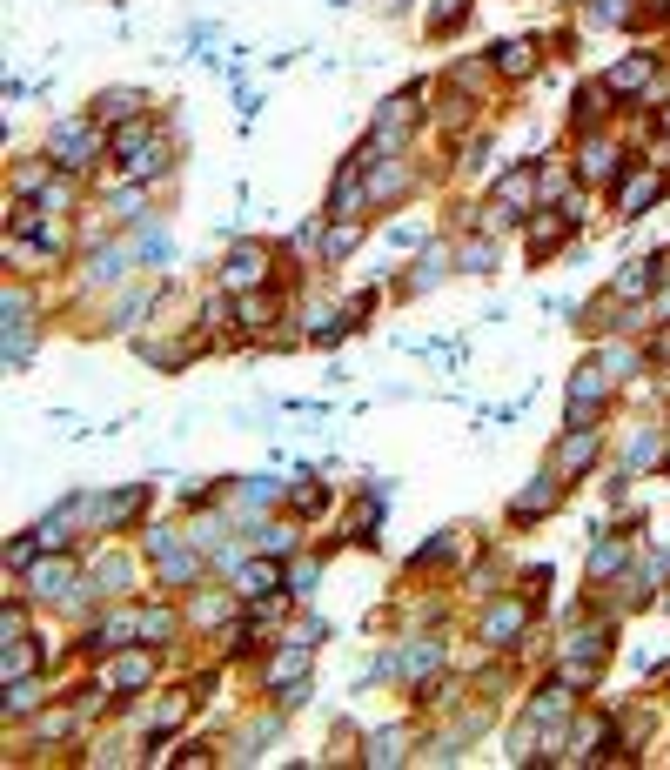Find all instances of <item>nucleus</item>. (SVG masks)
<instances>
[{
  "label": "nucleus",
  "mask_w": 670,
  "mask_h": 770,
  "mask_svg": "<svg viewBox=\"0 0 670 770\" xmlns=\"http://www.w3.org/2000/svg\"><path fill=\"white\" fill-rule=\"evenodd\" d=\"M289 509H295V516H322V509H329V489H322V483L309 476V489H295Z\"/></svg>",
  "instance_id": "b1692460"
},
{
  "label": "nucleus",
  "mask_w": 670,
  "mask_h": 770,
  "mask_svg": "<svg viewBox=\"0 0 670 770\" xmlns=\"http://www.w3.org/2000/svg\"><path fill=\"white\" fill-rule=\"evenodd\" d=\"M27 670H34V650H27L21 637H7V657H0V677H7V683H21Z\"/></svg>",
  "instance_id": "4be33fe9"
},
{
  "label": "nucleus",
  "mask_w": 670,
  "mask_h": 770,
  "mask_svg": "<svg viewBox=\"0 0 670 770\" xmlns=\"http://www.w3.org/2000/svg\"><path fill=\"white\" fill-rule=\"evenodd\" d=\"M121 262H128V255H121V248H108V255H101V262L88 268V282H101V288H108V282H121Z\"/></svg>",
  "instance_id": "cd10ccee"
},
{
  "label": "nucleus",
  "mask_w": 670,
  "mask_h": 770,
  "mask_svg": "<svg viewBox=\"0 0 670 770\" xmlns=\"http://www.w3.org/2000/svg\"><path fill=\"white\" fill-rule=\"evenodd\" d=\"M275 583H282V576H275V563H248V570L235 576V590H242V596H268Z\"/></svg>",
  "instance_id": "aec40b11"
},
{
  "label": "nucleus",
  "mask_w": 670,
  "mask_h": 770,
  "mask_svg": "<svg viewBox=\"0 0 670 770\" xmlns=\"http://www.w3.org/2000/svg\"><path fill=\"white\" fill-rule=\"evenodd\" d=\"M496 67H503V74H530V67H536V47L530 41H503V47H496Z\"/></svg>",
  "instance_id": "412c9836"
},
{
  "label": "nucleus",
  "mask_w": 670,
  "mask_h": 770,
  "mask_svg": "<svg viewBox=\"0 0 670 770\" xmlns=\"http://www.w3.org/2000/svg\"><path fill=\"white\" fill-rule=\"evenodd\" d=\"M289 590H295V596H309V590H315V563H302V570H289Z\"/></svg>",
  "instance_id": "72a5a7b5"
},
{
  "label": "nucleus",
  "mask_w": 670,
  "mask_h": 770,
  "mask_svg": "<svg viewBox=\"0 0 670 770\" xmlns=\"http://www.w3.org/2000/svg\"><path fill=\"white\" fill-rule=\"evenodd\" d=\"M523 630H530V610H523V603H496V610L483 616V630H476V637L490 643V650H510Z\"/></svg>",
  "instance_id": "0eeeda50"
},
{
  "label": "nucleus",
  "mask_w": 670,
  "mask_h": 770,
  "mask_svg": "<svg viewBox=\"0 0 670 770\" xmlns=\"http://www.w3.org/2000/svg\"><path fill=\"white\" fill-rule=\"evenodd\" d=\"M637 369H644V355H637V349H610V355H603V375H610V382H630Z\"/></svg>",
  "instance_id": "5701e85b"
},
{
  "label": "nucleus",
  "mask_w": 670,
  "mask_h": 770,
  "mask_svg": "<svg viewBox=\"0 0 670 770\" xmlns=\"http://www.w3.org/2000/svg\"><path fill=\"white\" fill-rule=\"evenodd\" d=\"M362 757H369V764H402V757H409V730H376Z\"/></svg>",
  "instance_id": "dca6fc26"
},
{
  "label": "nucleus",
  "mask_w": 670,
  "mask_h": 770,
  "mask_svg": "<svg viewBox=\"0 0 670 770\" xmlns=\"http://www.w3.org/2000/svg\"><path fill=\"white\" fill-rule=\"evenodd\" d=\"M590 462H597V429H590V422H570V436L557 442V456H550V469H557V476H570V469H590Z\"/></svg>",
  "instance_id": "423d86ee"
},
{
  "label": "nucleus",
  "mask_w": 670,
  "mask_h": 770,
  "mask_svg": "<svg viewBox=\"0 0 670 770\" xmlns=\"http://www.w3.org/2000/svg\"><path fill=\"white\" fill-rule=\"evenodd\" d=\"M530 195H536L530 168H510V175L496 181V201H490V208H483V221H490V228H503V221H516L510 208H530Z\"/></svg>",
  "instance_id": "20e7f679"
},
{
  "label": "nucleus",
  "mask_w": 670,
  "mask_h": 770,
  "mask_svg": "<svg viewBox=\"0 0 670 770\" xmlns=\"http://www.w3.org/2000/svg\"><path fill=\"white\" fill-rule=\"evenodd\" d=\"M67 590H74V563H61V556H41L27 570V596H67Z\"/></svg>",
  "instance_id": "9d476101"
},
{
  "label": "nucleus",
  "mask_w": 670,
  "mask_h": 770,
  "mask_svg": "<svg viewBox=\"0 0 670 770\" xmlns=\"http://www.w3.org/2000/svg\"><path fill=\"white\" fill-rule=\"evenodd\" d=\"M624 556H630V536H610V543L597 550V563H590V570H597V576H610L617 563H624Z\"/></svg>",
  "instance_id": "a878e982"
},
{
  "label": "nucleus",
  "mask_w": 670,
  "mask_h": 770,
  "mask_svg": "<svg viewBox=\"0 0 670 770\" xmlns=\"http://www.w3.org/2000/svg\"><path fill=\"white\" fill-rule=\"evenodd\" d=\"M590 21H603V27L624 21V0H597V7H590Z\"/></svg>",
  "instance_id": "473e14b6"
},
{
  "label": "nucleus",
  "mask_w": 670,
  "mask_h": 770,
  "mask_svg": "<svg viewBox=\"0 0 670 770\" xmlns=\"http://www.w3.org/2000/svg\"><path fill=\"white\" fill-rule=\"evenodd\" d=\"M121 154H128V175L134 181H148V175H168V141H161V134H148V141H141V134H121Z\"/></svg>",
  "instance_id": "39448f33"
},
{
  "label": "nucleus",
  "mask_w": 670,
  "mask_h": 770,
  "mask_svg": "<svg viewBox=\"0 0 670 770\" xmlns=\"http://www.w3.org/2000/svg\"><path fill=\"white\" fill-rule=\"evenodd\" d=\"M222 282L228 288H262L268 282V248H228V262H222Z\"/></svg>",
  "instance_id": "6e6552de"
},
{
  "label": "nucleus",
  "mask_w": 670,
  "mask_h": 770,
  "mask_svg": "<svg viewBox=\"0 0 670 770\" xmlns=\"http://www.w3.org/2000/svg\"><path fill=\"white\" fill-rule=\"evenodd\" d=\"M657 128H664V134H670V108H664V114H657Z\"/></svg>",
  "instance_id": "f704fd0d"
},
{
  "label": "nucleus",
  "mask_w": 670,
  "mask_h": 770,
  "mask_svg": "<svg viewBox=\"0 0 670 770\" xmlns=\"http://www.w3.org/2000/svg\"><path fill=\"white\" fill-rule=\"evenodd\" d=\"M456 262H463L469 275H490V268H496V242H490V235H476V242H463V255H456Z\"/></svg>",
  "instance_id": "6ab92c4d"
},
{
  "label": "nucleus",
  "mask_w": 670,
  "mask_h": 770,
  "mask_svg": "<svg viewBox=\"0 0 670 770\" xmlns=\"http://www.w3.org/2000/svg\"><path fill=\"white\" fill-rule=\"evenodd\" d=\"M657 195H664V168H644V175H624V181H617V208H624L630 221L644 215Z\"/></svg>",
  "instance_id": "1a4fd4ad"
},
{
  "label": "nucleus",
  "mask_w": 670,
  "mask_h": 770,
  "mask_svg": "<svg viewBox=\"0 0 670 770\" xmlns=\"http://www.w3.org/2000/svg\"><path fill=\"white\" fill-rule=\"evenodd\" d=\"M577 161H583V175H590V181H603L610 168H617V141H603V134H590Z\"/></svg>",
  "instance_id": "4468645a"
},
{
  "label": "nucleus",
  "mask_w": 670,
  "mask_h": 770,
  "mask_svg": "<svg viewBox=\"0 0 670 770\" xmlns=\"http://www.w3.org/2000/svg\"><path fill=\"white\" fill-rule=\"evenodd\" d=\"M141 255H148V262H168V235L148 228V235H141Z\"/></svg>",
  "instance_id": "7c9ffc66"
},
{
  "label": "nucleus",
  "mask_w": 670,
  "mask_h": 770,
  "mask_svg": "<svg viewBox=\"0 0 670 770\" xmlns=\"http://www.w3.org/2000/svg\"><path fill=\"white\" fill-rule=\"evenodd\" d=\"M34 704H41V683H14V690H7V717H27V710H34Z\"/></svg>",
  "instance_id": "393cba45"
},
{
  "label": "nucleus",
  "mask_w": 670,
  "mask_h": 770,
  "mask_svg": "<svg viewBox=\"0 0 670 770\" xmlns=\"http://www.w3.org/2000/svg\"><path fill=\"white\" fill-rule=\"evenodd\" d=\"M557 503H563V476H557V469H543V476H536V483L510 503V523H543Z\"/></svg>",
  "instance_id": "7ed1b4c3"
},
{
  "label": "nucleus",
  "mask_w": 670,
  "mask_h": 770,
  "mask_svg": "<svg viewBox=\"0 0 670 770\" xmlns=\"http://www.w3.org/2000/svg\"><path fill=\"white\" fill-rule=\"evenodd\" d=\"M302 670H309V643H289V650H282V657L268 663V690H275V697H282V690H289V683L302 677Z\"/></svg>",
  "instance_id": "f8f14e48"
},
{
  "label": "nucleus",
  "mask_w": 670,
  "mask_h": 770,
  "mask_svg": "<svg viewBox=\"0 0 670 770\" xmlns=\"http://www.w3.org/2000/svg\"><path fill=\"white\" fill-rule=\"evenodd\" d=\"M141 637H175V616L155 610V616H141Z\"/></svg>",
  "instance_id": "c756f323"
},
{
  "label": "nucleus",
  "mask_w": 670,
  "mask_h": 770,
  "mask_svg": "<svg viewBox=\"0 0 670 770\" xmlns=\"http://www.w3.org/2000/svg\"><path fill=\"white\" fill-rule=\"evenodd\" d=\"M563 228H577V221H570V215H543L530 228V255H550V248L563 242Z\"/></svg>",
  "instance_id": "f3484780"
},
{
  "label": "nucleus",
  "mask_w": 670,
  "mask_h": 770,
  "mask_svg": "<svg viewBox=\"0 0 670 770\" xmlns=\"http://www.w3.org/2000/svg\"><path fill=\"white\" fill-rule=\"evenodd\" d=\"M108 690H134V683H148V657H121V663H108Z\"/></svg>",
  "instance_id": "a211bd4d"
},
{
  "label": "nucleus",
  "mask_w": 670,
  "mask_h": 770,
  "mask_svg": "<svg viewBox=\"0 0 670 770\" xmlns=\"http://www.w3.org/2000/svg\"><path fill=\"white\" fill-rule=\"evenodd\" d=\"M436 282H443V248H429V255H423V268L409 275V288H436Z\"/></svg>",
  "instance_id": "bb28decb"
},
{
  "label": "nucleus",
  "mask_w": 670,
  "mask_h": 770,
  "mask_svg": "<svg viewBox=\"0 0 670 770\" xmlns=\"http://www.w3.org/2000/svg\"><path fill=\"white\" fill-rule=\"evenodd\" d=\"M101 148H108V134H101V121H94V114H74V121H61V128L47 134V161H54V168H67V175L94 168V161H101Z\"/></svg>",
  "instance_id": "f257e3e1"
},
{
  "label": "nucleus",
  "mask_w": 670,
  "mask_h": 770,
  "mask_svg": "<svg viewBox=\"0 0 670 770\" xmlns=\"http://www.w3.org/2000/svg\"><path fill=\"white\" fill-rule=\"evenodd\" d=\"M650 449H657V436H650V429H644V436H630V449H624V462H650Z\"/></svg>",
  "instance_id": "2f4dec72"
},
{
  "label": "nucleus",
  "mask_w": 670,
  "mask_h": 770,
  "mask_svg": "<svg viewBox=\"0 0 670 770\" xmlns=\"http://www.w3.org/2000/svg\"><path fill=\"white\" fill-rule=\"evenodd\" d=\"M644 81H650V54H630V61H617L610 74H603V88H610V94H637Z\"/></svg>",
  "instance_id": "ddd939ff"
},
{
  "label": "nucleus",
  "mask_w": 670,
  "mask_h": 770,
  "mask_svg": "<svg viewBox=\"0 0 670 770\" xmlns=\"http://www.w3.org/2000/svg\"><path fill=\"white\" fill-rule=\"evenodd\" d=\"M610 409V375L603 369H577L570 375V422H597Z\"/></svg>",
  "instance_id": "f03ea898"
},
{
  "label": "nucleus",
  "mask_w": 670,
  "mask_h": 770,
  "mask_svg": "<svg viewBox=\"0 0 670 770\" xmlns=\"http://www.w3.org/2000/svg\"><path fill=\"white\" fill-rule=\"evenodd\" d=\"M141 108H148V94H141V88H108L101 101H94V121H134Z\"/></svg>",
  "instance_id": "9b49d317"
},
{
  "label": "nucleus",
  "mask_w": 670,
  "mask_h": 770,
  "mask_svg": "<svg viewBox=\"0 0 670 770\" xmlns=\"http://www.w3.org/2000/svg\"><path fill=\"white\" fill-rule=\"evenodd\" d=\"M242 329H268V295H248L242 302Z\"/></svg>",
  "instance_id": "c85d7f7f"
},
{
  "label": "nucleus",
  "mask_w": 670,
  "mask_h": 770,
  "mask_svg": "<svg viewBox=\"0 0 670 770\" xmlns=\"http://www.w3.org/2000/svg\"><path fill=\"white\" fill-rule=\"evenodd\" d=\"M436 657H443L436 643H409V650H402V657H396V677H402V683L429 677V670H436Z\"/></svg>",
  "instance_id": "2eb2a0df"
}]
</instances>
